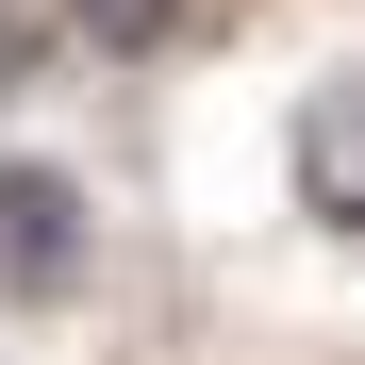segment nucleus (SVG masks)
I'll list each match as a JSON object with an SVG mask.
<instances>
[{
	"label": "nucleus",
	"instance_id": "obj_1",
	"mask_svg": "<svg viewBox=\"0 0 365 365\" xmlns=\"http://www.w3.org/2000/svg\"><path fill=\"white\" fill-rule=\"evenodd\" d=\"M83 250H100L83 182L17 150V166H0V299H34V316H50V299H83Z\"/></svg>",
	"mask_w": 365,
	"mask_h": 365
},
{
	"label": "nucleus",
	"instance_id": "obj_2",
	"mask_svg": "<svg viewBox=\"0 0 365 365\" xmlns=\"http://www.w3.org/2000/svg\"><path fill=\"white\" fill-rule=\"evenodd\" d=\"M299 216H316V232H349V83H316V100H299Z\"/></svg>",
	"mask_w": 365,
	"mask_h": 365
},
{
	"label": "nucleus",
	"instance_id": "obj_3",
	"mask_svg": "<svg viewBox=\"0 0 365 365\" xmlns=\"http://www.w3.org/2000/svg\"><path fill=\"white\" fill-rule=\"evenodd\" d=\"M67 17L116 50V67H150V50H182V0H67Z\"/></svg>",
	"mask_w": 365,
	"mask_h": 365
}]
</instances>
